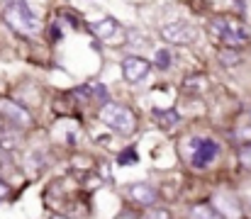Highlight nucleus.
I'll return each mask as SVG.
<instances>
[{
  "instance_id": "15",
  "label": "nucleus",
  "mask_w": 251,
  "mask_h": 219,
  "mask_svg": "<svg viewBox=\"0 0 251 219\" xmlns=\"http://www.w3.org/2000/svg\"><path fill=\"white\" fill-rule=\"evenodd\" d=\"M242 59H239V51L237 49H232V47H225L222 51H220V64H225V66H237Z\"/></svg>"
},
{
  "instance_id": "5",
  "label": "nucleus",
  "mask_w": 251,
  "mask_h": 219,
  "mask_svg": "<svg viewBox=\"0 0 251 219\" xmlns=\"http://www.w3.org/2000/svg\"><path fill=\"white\" fill-rule=\"evenodd\" d=\"M161 37L171 44H190L198 37V29L188 22H168L161 27Z\"/></svg>"
},
{
  "instance_id": "18",
  "label": "nucleus",
  "mask_w": 251,
  "mask_h": 219,
  "mask_svg": "<svg viewBox=\"0 0 251 219\" xmlns=\"http://www.w3.org/2000/svg\"><path fill=\"white\" fill-rule=\"evenodd\" d=\"M183 88H185V90H205V88H207V80H205L202 75H193V78H188V80L183 83Z\"/></svg>"
},
{
  "instance_id": "7",
  "label": "nucleus",
  "mask_w": 251,
  "mask_h": 219,
  "mask_svg": "<svg viewBox=\"0 0 251 219\" xmlns=\"http://www.w3.org/2000/svg\"><path fill=\"white\" fill-rule=\"evenodd\" d=\"M217 153H220V144L215 139H200V144L190 153V163L193 168H207L217 158Z\"/></svg>"
},
{
  "instance_id": "20",
  "label": "nucleus",
  "mask_w": 251,
  "mask_h": 219,
  "mask_svg": "<svg viewBox=\"0 0 251 219\" xmlns=\"http://www.w3.org/2000/svg\"><path fill=\"white\" fill-rule=\"evenodd\" d=\"M147 219H171V212L168 210H154L151 215H147Z\"/></svg>"
},
{
  "instance_id": "21",
  "label": "nucleus",
  "mask_w": 251,
  "mask_h": 219,
  "mask_svg": "<svg viewBox=\"0 0 251 219\" xmlns=\"http://www.w3.org/2000/svg\"><path fill=\"white\" fill-rule=\"evenodd\" d=\"M7 195H10V188H7V185H5V183L0 180V200H5Z\"/></svg>"
},
{
  "instance_id": "14",
  "label": "nucleus",
  "mask_w": 251,
  "mask_h": 219,
  "mask_svg": "<svg viewBox=\"0 0 251 219\" xmlns=\"http://www.w3.org/2000/svg\"><path fill=\"white\" fill-rule=\"evenodd\" d=\"M190 219H222L212 205H195L190 210Z\"/></svg>"
},
{
  "instance_id": "8",
  "label": "nucleus",
  "mask_w": 251,
  "mask_h": 219,
  "mask_svg": "<svg viewBox=\"0 0 251 219\" xmlns=\"http://www.w3.org/2000/svg\"><path fill=\"white\" fill-rule=\"evenodd\" d=\"M151 71V64L144 59V56H127L125 61H122V75H125V80H129V83H139V80H144L147 75Z\"/></svg>"
},
{
  "instance_id": "2",
  "label": "nucleus",
  "mask_w": 251,
  "mask_h": 219,
  "mask_svg": "<svg viewBox=\"0 0 251 219\" xmlns=\"http://www.w3.org/2000/svg\"><path fill=\"white\" fill-rule=\"evenodd\" d=\"M5 22L10 24V27H15L17 32H22V34H37L39 32V20H37V15L29 10V5L25 2V0H10L7 5H5Z\"/></svg>"
},
{
  "instance_id": "1",
  "label": "nucleus",
  "mask_w": 251,
  "mask_h": 219,
  "mask_svg": "<svg viewBox=\"0 0 251 219\" xmlns=\"http://www.w3.org/2000/svg\"><path fill=\"white\" fill-rule=\"evenodd\" d=\"M210 32L215 39H220L225 47H232V49H239L249 42V32H247V24L237 17H217L210 22Z\"/></svg>"
},
{
  "instance_id": "12",
  "label": "nucleus",
  "mask_w": 251,
  "mask_h": 219,
  "mask_svg": "<svg viewBox=\"0 0 251 219\" xmlns=\"http://www.w3.org/2000/svg\"><path fill=\"white\" fill-rule=\"evenodd\" d=\"M17 146V127L7 124L0 120V148L2 151H12Z\"/></svg>"
},
{
  "instance_id": "23",
  "label": "nucleus",
  "mask_w": 251,
  "mask_h": 219,
  "mask_svg": "<svg viewBox=\"0 0 251 219\" xmlns=\"http://www.w3.org/2000/svg\"><path fill=\"white\" fill-rule=\"evenodd\" d=\"M49 219H69V217H66V215H51Z\"/></svg>"
},
{
  "instance_id": "9",
  "label": "nucleus",
  "mask_w": 251,
  "mask_h": 219,
  "mask_svg": "<svg viewBox=\"0 0 251 219\" xmlns=\"http://www.w3.org/2000/svg\"><path fill=\"white\" fill-rule=\"evenodd\" d=\"M127 195H129L137 205H142V207H151V205L159 200V193H156L149 183H134V185H129V188H127Z\"/></svg>"
},
{
  "instance_id": "11",
  "label": "nucleus",
  "mask_w": 251,
  "mask_h": 219,
  "mask_svg": "<svg viewBox=\"0 0 251 219\" xmlns=\"http://www.w3.org/2000/svg\"><path fill=\"white\" fill-rule=\"evenodd\" d=\"M154 122L161 127V129H173L176 124H180V112H176V110H154Z\"/></svg>"
},
{
  "instance_id": "22",
  "label": "nucleus",
  "mask_w": 251,
  "mask_h": 219,
  "mask_svg": "<svg viewBox=\"0 0 251 219\" xmlns=\"http://www.w3.org/2000/svg\"><path fill=\"white\" fill-rule=\"evenodd\" d=\"M51 37H54V42H56V39H59V37H61V34H59V29H56V27H51Z\"/></svg>"
},
{
  "instance_id": "4",
  "label": "nucleus",
  "mask_w": 251,
  "mask_h": 219,
  "mask_svg": "<svg viewBox=\"0 0 251 219\" xmlns=\"http://www.w3.org/2000/svg\"><path fill=\"white\" fill-rule=\"evenodd\" d=\"M0 120L7 122V124H12V127H17V129L32 124V115H29V110H27L25 105L10 100V97H2V100H0Z\"/></svg>"
},
{
  "instance_id": "10",
  "label": "nucleus",
  "mask_w": 251,
  "mask_h": 219,
  "mask_svg": "<svg viewBox=\"0 0 251 219\" xmlns=\"http://www.w3.org/2000/svg\"><path fill=\"white\" fill-rule=\"evenodd\" d=\"M90 32L98 37V39H105V42H115V37L120 34V22L115 17H105L100 22H93L90 24Z\"/></svg>"
},
{
  "instance_id": "17",
  "label": "nucleus",
  "mask_w": 251,
  "mask_h": 219,
  "mask_svg": "<svg viewBox=\"0 0 251 219\" xmlns=\"http://www.w3.org/2000/svg\"><path fill=\"white\" fill-rule=\"evenodd\" d=\"M237 158H239V166H242L244 170H249V173H251V144H242V146H239Z\"/></svg>"
},
{
  "instance_id": "6",
  "label": "nucleus",
  "mask_w": 251,
  "mask_h": 219,
  "mask_svg": "<svg viewBox=\"0 0 251 219\" xmlns=\"http://www.w3.org/2000/svg\"><path fill=\"white\" fill-rule=\"evenodd\" d=\"M212 207L222 219H242V205L234 195L229 193H215L212 195Z\"/></svg>"
},
{
  "instance_id": "3",
  "label": "nucleus",
  "mask_w": 251,
  "mask_h": 219,
  "mask_svg": "<svg viewBox=\"0 0 251 219\" xmlns=\"http://www.w3.org/2000/svg\"><path fill=\"white\" fill-rule=\"evenodd\" d=\"M100 120L107 127H112L115 132H120V134H132L137 129L134 112L127 105H120V102H105L100 107Z\"/></svg>"
},
{
  "instance_id": "13",
  "label": "nucleus",
  "mask_w": 251,
  "mask_h": 219,
  "mask_svg": "<svg viewBox=\"0 0 251 219\" xmlns=\"http://www.w3.org/2000/svg\"><path fill=\"white\" fill-rule=\"evenodd\" d=\"M83 93H88V97H90V100H98V102H102V105H105V102H110V100H107V88H105L102 83H95V80H93V83H88V85L83 88Z\"/></svg>"
},
{
  "instance_id": "19",
  "label": "nucleus",
  "mask_w": 251,
  "mask_h": 219,
  "mask_svg": "<svg viewBox=\"0 0 251 219\" xmlns=\"http://www.w3.org/2000/svg\"><path fill=\"white\" fill-rule=\"evenodd\" d=\"M154 64H156V69H159V71H166L168 66H171V51H168V49H159V51H156V61H154Z\"/></svg>"
},
{
  "instance_id": "16",
  "label": "nucleus",
  "mask_w": 251,
  "mask_h": 219,
  "mask_svg": "<svg viewBox=\"0 0 251 219\" xmlns=\"http://www.w3.org/2000/svg\"><path fill=\"white\" fill-rule=\"evenodd\" d=\"M137 161H139V156H137V148H134V146L120 151V156H117V163H120V166H132V163H137Z\"/></svg>"
}]
</instances>
